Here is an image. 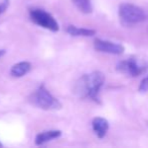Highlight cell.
<instances>
[{"label":"cell","mask_w":148,"mask_h":148,"mask_svg":"<svg viewBox=\"0 0 148 148\" xmlns=\"http://www.w3.org/2000/svg\"><path fill=\"white\" fill-rule=\"evenodd\" d=\"M8 6H9V0H2L0 2V14L4 13L8 8Z\"/></svg>","instance_id":"13"},{"label":"cell","mask_w":148,"mask_h":148,"mask_svg":"<svg viewBox=\"0 0 148 148\" xmlns=\"http://www.w3.org/2000/svg\"><path fill=\"white\" fill-rule=\"evenodd\" d=\"M94 48L98 52L107 54H113V55H120L124 53V47L121 44L114 43V42L105 41V40L96 39L94 41Z\"/></svg>","instance_id":"6"},{"label":"cell","mask_w":148,"mask_h":148,"mask_svg":"<svg viewBox=\"0 0 148 148\" xmlns=\"http://www.w3.org/2000/svg\"><path fill=\"white\" fill-rule=\"evenodd\" d=\"M30 101L33 106L42 110H58L62 108L60 101L56 99L45 85H40L34 92L31 94Z\"/></svg>","instance_id":"3"},{"label":"cell","mask_w":148,"mask_h":148,"mask_svg":"<svg viewBox=\"0 0 148 148\" xmlns=\"http://www.w3.org/2000/svg\"><path fill=\"white\" fill-rule=\"evenodd\" d=\"M120 22L125 26H132L144 22L147 15L139 6L131 3H122L119 6Z\"/></svg>","instance_id":"2"},{"label":"cell","mask_w":148,"mask_h":148,"mask_svg":"<svg viewBox=\"0 0 148 148\" xmlns=\"http://www.w3.org/2000/svg\"><path fill=\"white\" fill-rule=\"evenodd\" d=\"M148 68V64L143 61H139L137 58H128V59L121 61L117 64V71L120 73L128 75L131 77H137L140 74L144 73Z\"/></svg>","instance_id":"4"},{"label":"cell","mask_w":148,"mask_h":148,"mask_svg":"<svg viewBox=\"0 0 148 148\" xmlns=\"http://www.w3.org/2000/svg\"><path fill=\"white\" fill-rule=\"evenodd\" d=\"M105 83V75L100 71L85 74L76 82L74 91L81 99H90L100 103L99 93Z\"/></svg>","instance_id":"1"},{"label":"cell","mask_w":148,"mask_h":148,"mask_svg":"<svg viewBox=\"0 0 148 148\" xmlns=\"http://www.w3.org/2000/svg\"><path fill=\"white\" fill-rule=\"evenodd\" d=\"M92 128L98 138L102 139L106 136L109 129V123L106 119L101 118V117H97L92 121Z\"/></svg>","instance_id":"7"},{"label":"cell","mask_w":148,"mask_h":148,"mask_svg":"<svg viewBox=\"0 0 148 148\" xmlns=\"http://www.w3.org/2000/svg\"><path fill=\"white\" fill-rule=\"evenodd\" d=\"M5 55V50H0V58H2Z\"/></svg>","instance_id":"14"},{"label":"cell","mask_w":148,"mask_h":148,"mask_svg":"<svg viewBox=\"0 0 148 148\" xmlns=\"http://www.w3.org/2000/svg\"><path fill=\"white\" fill-rule=\"evenodd\" d=\"M0 146H2V144H1V143H0Z\"/></svg>","instance_id":"15"},{"label":"cell","mask_w":148,"mask_h":148,"mask_svg":"<svg viewBox=\"0 0 148 148\" xmlns=\"http://www.w3.org/2000/svg\"><path fill=\"white\" fill-rule=\"evenodd\" d=\"M29 16L30 19L35 24L41 26V28H45L47 30L51 31V32H58L59 31L60 26L58 22L51 14H49V12L45 11V10L39 9V8L30 9Z\"/></svg>","instance_id":"5"},{"label":"cell","mask_w":148,"mask_h":148,"mask_svg":"<svg viewBox=\"0 0 148 148\" xmlns=\"http://www.w3.org/2000/svg\"><path fill=\"white\" fill-rule=\"evenodd\" d=\"M31 69V64L29 62H19L17 64H14L10 70V74L13 77H22L27 74Z\"/></svg>","instance_id":"9"},{"label":"cell","mask_w":148,"mask_h":148,"mask_svg":"<svg viewBox=\"0 0 148 148\" xmlns=\"http://www.w3.org/2000/svg\"><path fill=\"white\" fill-rule=\"evenodd\" d=\"M139 91H141V92H146V91H148V76L145 77V78L140 82V85H139Z\"/></svg>","instance_id":"12"},{"label":"cell","mask_w":148,"mask_h":148,"mask_svg":"<svg viewBox=\"0 0 148 148\" xmlns=\"http://www.w3.org/2000/svg\"><path fill=\"white\" fill-rule=\"evenodd\" d=\"M62 135V132L60 130H51V131H45L42 133H39L35 137V144L36 145H42L45 143L51 141L56 138H59Z\"/></svg>","instance_id":"8"},{"label":"cell","mask_w":148,"mask_h":148,"mask_svg":"<svg viewBox=\"0 0 148 148\" xmlns=\"http://www.w3.org/2000/svg\"><path fill=\"white\" fill-rule=\"evenodd\" d=\"M77 8L83 13H91L93 11L91 0H72Z\"/></svg>","instance_id":"11"},{"label":"cell","mask_w":148,"mask_h":148,"mask_svg":"<svg viewBox=\"0 0 148 148\" xmlns=\"http://www.w3.org/2000/svg\"><path fill=\"white\" fill-rule=\"evenodd\" d=\"M66 31L71 36H75V37H93L96 34L95 30L78 28V26H68Z\"/></svg>","instance_id":"10"}]
</instances>
